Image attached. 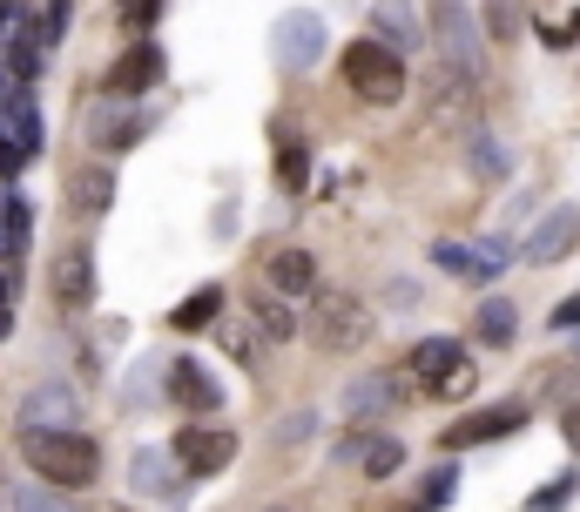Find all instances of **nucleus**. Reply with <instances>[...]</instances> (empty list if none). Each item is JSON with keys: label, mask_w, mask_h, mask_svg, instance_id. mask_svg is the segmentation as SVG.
<instances>
[{"label": "nucleus", "mask_w": 580, "mask_h": 512, "mask_svg": "<svg viewBox=\"0 0 580 512\" xmlns=\"http://www.w3.org/2000/svg\"><path fill=\"white\" fill-rule=\"evenodd\" d=\"M452 492H459V472H452V465H439V472H433V479H425V492H418V505H425V512H433V505H446Z\"/></svg>", "instance_id": "32"}, {"label": "nucleus", "mask_w": 580, "mask_h": 512, "mask_svg": "<svg viewBox=\"0 0 580 512\" xmlns=\"http://www.w3.org/2000/svg\"><path fill=\"white\" fill-rule=\"evenodd\" d=\"M8 68L21 74V82H27L34 68H42V48H34V27H21V34H14V48H8Z\"/></svg>", "instance_id": "29"}, {"label": "nucleus", "mask_w": 580, "mask_h": 512, "mask_svg": "<svg viewBox=\"0 0 580 512\" xmlns=\"http://www.w3.org/2000/svg\"><path fill=\"white\" fill-rule=\"evenodd\" d=\"M412 512H425V505H412Z\"/></svg>", "instance_id": "42"}, {"label": "nucleus", "mask_w": 580, "mask_h": 512, "mask_svg": "<svg viewBox=\"0 0 580 512\" xmlns=\"http://www.w3.org/2000/svg\"><path fill=\"white\" fill-rule=\"evenodd\" d=\"M371 27H378V41H392L399 55L433 41V21H425L412 0H371Z\"/></svg>", "instance_id": "10"}, {"label": "nucleus", "mask_w": 580, "mask_h": 512, "mask_svg": "<svg viewBox=\"0 0 580 512\" xmlns=\"http://www.w3.org/2000/svg\"><path fill=\"white\" fill-rule=\"evenodd\" d=\"M216 310H223V290L203 284L197 297H182V303L169 310V324H176V331H210V324H216Z\"/></svg>", "instance_id": "20"}, {"label": "nucleus", "mask_w": 580, "mask_h": 512, "mask_svg": "<svg viewBox=\"0 0 580 512\" xmlns=\"http://www.w3.org/2000/svg\"><path fill=\"white\" fill-rule=\"evenodd\" d=\"M68 195H74V210H82L88 223H102L115 210V169L108 163H82V169L68 176Z\"/></svg>", "instance_id": "15"}, {"label": "nucleus", "mask_w": 580, "mask_h": 512, "mask_svg": "<svg viewBox=\"0 0 580 512\" xmlns=\"http://www.w3.org/2000/svg\"><path fill=\"white\" fill-rule=\"evenodd\" d=\"M344 82H352L358 102L392 108L405 95V55L392 41H378V34H371V41H352V48H344Z\"/></svg>", "instance_id": "4"}, {"label": "nucleus", "mask_w": 580, "mask_h": 512, "mask_svg": "<svg viewBox=\"0 0 580 512\" xmlns=\"http://www.w3.org/2000/svg\"><path fill=\"white\" fill-rule=\"evenodd\" d=\"M55 303L68 310V318L95 303V250L88 243H68L61 250V263H55Z\"/></svg>", "instance_id": "11"}, {"label": "nucleus", "mask_w": 580, "mask_h": 512, "mask_svg": "<svg viewBox=\"0 0 580 512\" xmlns=\"http://www.w3.org/2000/svg\"><path fill=\"white\" fill-rule=\"evenodd\" d=\"M473 257H480V270H473V277H499V270H507V263H513V257H520V250H513V243H507V236H493V243H480V250H473Z\"/></svg>", "instance_id": "28"}, {"label": "nucleus", "mask_w": 580, "mask_h": 512, "mask_svg": "<svg viewBox=\"0 0 580 512\" xmlns=\"http://www.w3.org/2000/svg\"><path fill=\"white\" fill-rule=\"evenodd\" d=\"M433 263L446 270V277H473V270H480V257L466 243H433Z\"/></svg>", "instance_id": "27"}, {"label": "nucleus", "mask_w": 580, "mask_h": 512, "mask_svg": "<svg viewBox=\"0 0 580 512\" xmlns=\"http://www.w3.org/2000/svg\"><path fill=\"white\" fill-rule=\"evenodd\" d=\"M14 331V290H8V277H0V337Z\"/></svg>", "instance_id": "38"}, {"label": "nucleus", "mask_w": 580, "mask_h": 512, "mask_svg": "<svg viewBox=\"0 0 580 512\" xmlns=\"http://www.w3.org/2000/svg\"><path fill=\"white\" fill-rule=\"evenodd\" d=\"M573 243H580V203H560V210L540 216V229L520 243V257L526 263H560V257H573Z\"/></svg>", "instance_id": "8"}, {"label": "nucleus", "mask_w": 580, "mask_h": 512, "mask_svg": "<svg viewBox=\"0 0 580 512\" xmlns=\"http://www.w3.org/2000/svg\"><path fill=\"white\" fill-rule=\"evenodd\" d=\"M257 324H263V337H277V344H284V337L297 331V310H291L277 290H263V297H257Z\"/></svg>", "instance_id": "22"}, {"label": "nucleus", "mask_w": 580, "mask_h": 512, "mask_svg": "<svg viewBox=\"0 0 580 512\" xmlns=\"http://www.w3.org/2000/svg\"><path fill=\"white\" fill-rule=\"evenodd\" d=\"M520 425H526V405H480V412L452 418L439 431V452L452 459V452H473V445H493V439H513Z\"/></svg>", "instance_id": "6"}, {"label": "nucleus", "mask_w": 580, "mask_h": 512, "mask_svg": "<svg viewBox=\"0 0 580 512\" xmlns=\"http://www.w3.org/2000/svg\"><path fill=\"white\" fill-rule=\"evenodd\" d=\"M473 378H480L473 365H452L446 378H433V384H425V391H433V398H466V391H473Z\"/></svg>", "instance_id": "30"}, {"label": "nucleus", "mask_w": 580, "mask_h": 512, "mask_svg": "<svg viewBox=\"0 0 580 512\" xmlns=\"http://www.w3.org/2000/svg\"><path fill=\"white\" fill-rule=\"evenodd\" d=\"M486 27H493V41H507L520 27V0H486Z\"/></svg>", "instance_id": "33"}, {"label": "nucleus", "mask_w": 580, "mask_h": 512, "mask_svg": "<svg viewBox=\"0 0 580 512\" xmlns=\"http://www.w3.org/2000/svg\"><path fill=\"white\" fill-rule=\"evenodd\" d=\"M102 512H129V505H102Z\"/></svg>", "instance_id": "39"}, {"label": "nucleus", "mask_w": 580, "mask_h": 512, "mask_svg": "<svg viewBox=\"0 0 580 512\" xmlns=\"http://www.w3.org/2000/svg\"><path fill=\"white\" fill-rule=\"evenodd\" d=\"M425 21H433V41L446 55V88H480V74H486V34L473 21L466 0H425Z\"/></svg>", "instance_id": "2"}, {"label": "nucleus", "mask_w": 580, "mask_h": 512, "mask_svg": "<svg viewBox=\"0 0 580 512\" xmlns=\"http://www.w3.org/2000/svg\"><path fill=\"white\" fill-rule=\"evenodd\" d=\"M21 459L42 486L55 492H88L102 479V445L88 431H42V425H21Z\"/></svg>", "instance_id": "1"}, {"label": "nucleus", "mask_w": 580, "mask_h": 512, "mask_svg": "<svg viewBox=\"0 0 580 512\" xmlns=\"http://www.w3.org/2000/svg\"><path fill=\"white\" fill-rule=\"evenodd\" d=\"M547 324H554V337H560V331H580V297L554 303V318H547Z\"/></svg>", "instance_id": "35"}, {"label": "nucleus", "mask_w": 580, "mask_h": 512, "mask_svg": "<svg viewBox=\"0 0 580 512\" xmlns=\"http://www.w3.org/2000/svg\"><path fill=\"white\" fill-rule=\"evenodd\" d=\"M169 465H176V452H135V486L142 492H176V479H169Z\"/></svg>", "instance_id": "21"}, {"label": "nucleus", "mask_w": 580, "mask_h": 512, "mask_svg": "<svg viewBox=\"0 0 580 512\" xmlns=\"http://www.w3.org/2000/svg\"><path fill=\"white\" fill-rule=\"evenodd\" d=\"M115 14H122V27H156L163 0H115Z\"/></svg>", "instance_id": "34"}, {"label": "nucleus", "mask_w": 580, "mask_h": 512, "mask_svg": "<svg viewBox=\"0 0 580 512\" xmlns=\"http://www.w3.org/2000/svg\"><path fill=\"white\" fill-rule=\"evenodd\" d=\"M270 512H284V505H270Z\"/></svg>", "instance_id": "41"}, {"label": "nucleus", "mask_w": 580, "mask_h": 512, "mask_svg": "<svg viewBox=\"0 0 580 512\" xmlns=\"http://www.w3.org/2000/svg\"><path fill=\"white\" fill-rule=\"evenodd\" d=\"M318 55H324V21L318 14H284L277 21V68H291V74H304V68H318Z\"/></svg>", "instance_id": "9"}, {"label": "nucleus", "mask_w": 580, "mask_h": 512, "mask_svg": "<svg viewBox=\"0 0 580 512\" xmlns=\"http://www.w3.org/2000/svg\"><path fill=\"white\" fill-rule=\"evenodd\" d=\"M169 398L182 405V418H216V412H223V384L210 378V365L176 358V365H169Z\"/></svg>", "instance_id": "7"}, {"label": "nucleus", "mask_w": 580, "mask_h": 512, "mask_svg": "<svg viewBox=\"0 0 580 512\" xmlns=\"http://www.w3.org/2000/svg\"><path fill=\"white\" fill-rule=\"evenodd\" d=\"M304 182H311V148H304L297 135H277V189L304 195Z\"/></svg>", "instance_id": "19"}, {"label": "nucleus", "mask_w": 580, "mask_h": 512, "mask_svg": "<svg viewBox=\"0 0 580 512\" xmlns=\"http://www.w3.org/2000/svg\"><path fill=\"white\" fill-rule=\"evenodd\" d=\"M560 439H567V445H573V452H580V398H573V405H567V412H560Z\"/></svg>", "instance_id": "37"}, {"label": "nucleus", "mask_w": 580, "mask_h": 512, "mask_svg": "<svg viewBox=\"0 0 580 512\" xmlns=\"http://www.w3.org/2000/svg\"><path fill=\"white\" fill-rule=\"evenodd\" d=\"M297 439H311V412H297V418L277 425V445H297Z\"/></svg>", "instance_id": "36"}, {"label": "nucleus", "mask_w": 580, "mask_h": 512, "mask_svg": "<svg viewBox=\"0 0 580 512\" xmlns=\"http://www.w3.org/2000/svg\"><path fill=\"white\" fill-rule=\"evenodd\" d=\"M473 337H480L486 350H507V344L520 337V310H513V297H486V303H480V318H473Z\"/></svg>", "instance_id": "18"}, {"label": "nucleus", "mask_w": 580, "mask_h": 512, "mask_svg": "<svg viewBox=\"0 0 580 512\" xmlns=\"http://www.w3.org/2000/svg\"><path fill=\"white\" fill-rule=\"evenodd\" d=\"M573 492H580V479H554V486H540V492L526 499V512H560Z\"/></svg>", "instance_id": "31"}, {"label": "nucleus", "mask_w": 580, "mask_h": 512, "mask_svg": "<svg viewBox=\"0 0 580 512\" xmlns=\"http://www.w3.org/2000/svg\"><path fill=\"white\" fill-rule=\"evenodd\" d=\"M74 418H82V398L74 391H27L21 398V425H42V431H74Z\"/></svg>", "instance_id": "16"}, {"label": "nucleus", "mask_w": 580, "mask_h": 512, "mask_svg": "<svg viewBox=\"0 0 580 512\" xmlns=\"http://www.w3.org/2000/svg\"><path fill=\"white\" fill-rule=\"evenodd\" d=\"M8 512H74L55 486H42V479H34V486H14L8 492Z\"/></svg>", "instance_id": "24"}, {"label": "nucleus", "mask_w": 580, "mask_h": 512, "mask_svg": "<svg viewBox=\"0 0 580 512\" xmlns=\"http://www.w3.org/2000/svg\"><path fill=\"white\" fill-rule=\"evenodd\" d=\"M263 284L277 290V297H318V257L291 243V250H277V257H270Z\"/></svg>", "instance_id": "13"}, {"label": "nucleus", "mask_w": 580, "mask_h": 512, "mask_svg": "<svg viewBox=\"0 0 580 512\" xmlns=\"http://www.w3.org/2000/svg\"><path fill=\"white\" fill-rule=\"evenodd\" d=\"M156 82H163V48H156V41H135L122 61L108 68V95H115V102H135V95H149Z\"/></svg>", "instance_id": "12"}, {"label": "nucleus", "mask_w": 580, "mask_h": 512, "mask_svg": "<svg viewBox=\"0 0 580 512\" xmlns=\"http://www.w3.org/2000/svg\"><path fill=\"white\" fill-rule=\"evenodd\" d=\"M573 365H580V350H573Z\"/></svg>", "instance_id": "40"}, {"label": "nucleus", "mask_w": 580, "mask_h": 512, "mask_svg": "<svg viewBox=\"0 0 580 512\" xmlns=\"http://www.w3.org/2000/svg\"><path fill=\"white\" fill-rule=\"evenodd\" d=\"M27 236H34V210H27V195H8V229H0L8 257H21V250H27Z\"/></svg>", "instance_id": "25"}, {"label": "nucleus", "mask_w": 580, "mask_h": 512, "mask_svg": "<svg viewBox=\"0 0 580 512\" xmlns=\"http://www.w3.org/2000/svg\"><path fill=\"white\" fill-rule=\"evenodd\" d=\"M304 337H311L324 358H344V350H358V344L371 337V310H365V297H352V290H318V297H311V318H304Z\"/></svg>", "instance_id": "3"}, {"label": "nucleus", "mask_w": 580, "mask_h": 512, "mask_svg": "<svg viewBox=\"0 0 580 512\" xmlns=\"http://www.w3.org/2000/svg\"><path fill=\"white\" fill-rule=\"evenodd\" d=\"M399 371H371V378H358V384H344V418H384L399 405Z\"/></svg>", "instance_id": "14"}, {"label": "nucleus", "mask_w": 580, "mask_h": 512, "mask_svg": "<svg viewBox=\"0 0 580 512\" xmlns=\"http://www.w3.org/2000/svg\"><path fill=\"white\" fill-rule=\"evenodd\" d=\"M358 465H365V479H399V472H405V445L399 439H371V452Z\"/></svg>", "instance_id": "23"}, {"label": "nucleus", "mask_w": 580, "mask_h": 512, "mask_svg": "<svg viewBox=\"0 0 580 512\" xmlns=\"http://www.w3.org/2000/svg\"><path fill=\"white\" fill-rule=\"evenodd\" d=\"M452 365H466V344H459V337H418V344H412V358H405V371L425 378V384L446 378Z\"/></svg>", "instance_id": "17"}, {"label": "nucleus", "mask_w": 580, "mask_h": 512, "mask_svg": "<svg viewBox=\"0 0 580 512\" xmlns=\"http://www.w3.org/2000/svg\"><path fill=\"white\" fill-rule=\"evenodd\" d=\"M176 465L189 472V479H216V472H229V465H237V431H229V425H182L176 431Z\"/></svg>", "instance_id": "5"}, {"label": "nucleus", "mask_w": 580, "mask_h": 512, "mask_svg": "<svg viewBox=\"0 0 580 512\" xmlns=\"http://www.w3.org/2000/svg\"><path fill=\"white\" fill-rule=\"evenodd\" d=\"M507 169H513V163L499 155V142H493V135H473V176H480V182H499Z\"/></svg>", "instance_id": "26"}]
</instances>
